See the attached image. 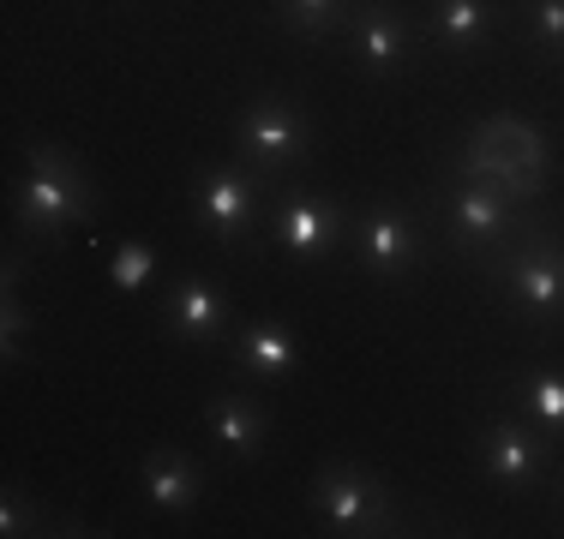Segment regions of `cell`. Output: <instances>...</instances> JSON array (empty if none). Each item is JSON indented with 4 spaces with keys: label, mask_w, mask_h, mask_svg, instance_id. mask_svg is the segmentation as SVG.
I'll list each match as a JSON object with an SVG mask.
<instances>
[{
    "label": "cell",
    "mask_w": 564,
    "mask_h": 539,
    "mask_svg": "<svg viewBox=\"0 0 564 539\" xmlns=\"http://www.w3.org/2000/svg\"><path fill=\"white\" fill-rule=\"evenodd\" d=\"M97 210H102L97 180L66 144H48V139L24 144V180L12 193V228H19L24 246H43V252L66 246L78 228L97 222Z\"/></svg>",
    "instance_id": "6da1fadb"
},
{
    "label": "cell",
    "mask_w": 564,
    "mask_h": 539,
    "mask_svg": "<svg viewBox=\"0 0 564 539\" xmlns=\"http://www.w3.org/2000/svg\"><path fill=\"white\" fill-rule=\"evenodd\" d=\"M433 222H438V240H445L456 258L480 264L499 246H510L517 234H529V228L541 222V210L517 205V198L499 193L492 180H475V174H463L445 162V180H438V193H433Z\"/></svg>",
    "instance_id": "7a4b0ae2"
},
{
    "label": "cell",
    "mask_w": 564,
    "mask_h": 539,
    "mask_svg": "<svg viewBox=\"0 0 564 539\" xmlns=\"http://www.w3.org/2000/svg\"><path fill=\"white\" fill-rule=\"evenodd\" d=\"M480 282L499 294V306L510 318L546 330L553 318H564V234L553 222H534L529 234H517L510 246H499L492 258H480Z\"/></svg>",
    "instance_id": "3957f363"
},
{
    "label": "cell",
    "mask_w": 564,
    "mask_h": 539,
    "mask_svg": "<svg viewBox=\"0 0 564 539\" xmlns=\"http://www.w3.org/2000/svg\"><path fill=\"white\" fill-rule=\"evenodd\" d=\"M451 168L475 174V180H492L499 193H510L517 205H541L546 198V168H553V151H546V132L522 114H487L456 139Z\"/></svg>",
    "instance_id": "277c9868"
},
{
    "label": "cell",
    "mask_w": 564,
    "mask_h": 539,
    "mask_svg": "<svg viewBox=\"0 0 564 539\" xmlns=\"http://www.w3.org/2000/svg\"><path fill=\"white\" fill-rule=\"evenodd\" d=\"M306 509L325 534L337 539H391V534H409L402 528V504L391 492V480L372 474L367 462H318L313 485H306Z\"/></svg>",
    "instance_id": "5b68a950"
},
{
    "label": "cell",
    "mask_w": 564,
    "mask_h": 539,
    "mask_svg": "<svg viewBox=\"0 0 564 539\" xmlns=\"http://www.w3.org/2000/svg\"><path fill=\"white\" fill-rule=\"evenodd\" d=\"M235 156L259 180H289L313 162V114L294 90H259L235 114Z\"/></svg>",
    "instance_id": "8992f818"
},
{
    "label": "cell",
    "mask_w": 564,
    "mask_h": 539,
    "mask_svg": "<svg viewBox=\"0 0 564 539\" xmlns=\"http://www.w3.org/2000/svg\"><path fill=\"white\" fill-rule=\"evenodd\" d=\"M193 216L223 252H252L271 222V180H259L240 156L205 162L193 174Z\"/></svg>",
    "instance_id": "52a82bcc"
},
{
    "label": "cell",
    "mask_w": 564,
    "mask_h": 539,
    "mask_svg": "<svg viewBox=\"0 0 564 539\" xmlns=\"http://www.w3.org/2000/svg\"><path fill=\"white\" fill-rule=\"evenodd\" d=\"M348 252H355V264L372 282L402 288L414 270L433 258V228H426V216L414 205H402V198H372L367 210L348 216Z\"/></svg>",
    "instance_id": "ba28073f"
},
{
    "label": "cell",
    "mask_w": 564,
    "mask_h": 539,
    "mask_svg": "<svg viewBox=\"0 0 564 539\" xmlns=\"http://www.w3.org/2000/svg\"><path fill=\"white\" fill-rule=\"evenodd\" d=\"M558 462V438L541 420L517 408V402H499L480 426V468L499 492H534Z\"/></svg>",
    "instance_id": "9c48e42d"
},
{
    "label": "cell",
    "mask_w": 564,
    "mask_h": 539,
    "mask_svg": "<svg viewBox=\"0 0 564 539\" xmlns=\"http://www.w3.org/2000/svg\"><path fill=\"white\" fill-rule=\"evenodd\" d=\"M348 210L343 198H318V193H301V186H289V193L271 205V222H264V240L282 252V258L294 264H325L337 246H348Z\"/></svg>",
    "instance_id": "30bf717a"
},
{
    "label": "cell",
    "mask_w": 564,
    "mask_h": 539,
    "mask_svg": "<svg viewBox=\"0 0 564 539\" xmlns=\"http://www.w3.org/2000/svg\"><path fill=\"white\" fill-rule=\"evenodd\" d=\"M156 323H163L169 342H186V348H217L235 336V300L223 294L217 276H205V270H186V276H174L163 288V300H156Z\"/></svg>",
    "instance_id": "8fae6325"
},
{
    "label": "cell",
    "mask_w": 564,
    "mask_h": 539,
    "mask_svg": "<svg viewBox=\"0 0 564 539\" xmlns=\"http://www.w3.org/2000/svg\"><path fill=\"white\" fill-rule=\"evenodd\" d=\"M343 36H348V54H355V66L372 78V85L397 78L402 66L421 54V48H414V19L397 7V0H355V12H348Z\"/></svg>",
    "instance_id": "7c38bea8"
},
{
    "label": "cell",
    "mask_w": 564,
    "mask_h": 539,
    "mask_svg": "<svg viewBox=\"0 0 564 539\" xmlns=\"http://www.w3.org/2000/svg\"><path fill=\"white\" fill-rule=\"evenodd\" d=\"M235 366L252 377V384H294V372H301V336H294L289 318H240L235 323Z\"/></svg>",
    "instance_id": "4fadbf2b"
},
{
    "label": "cell",
    "mask_w": 564,
    "mask_h": 539,
    "mask_svg": "<svg viewBox=\"0 0 564 539\" xmlns=\"http://www.w3.org/2000/svg\"><path fill=\"white\" fill-rule=\"evenodd\" d=\"M205 431L228 462H259L264 443H271V414H264V402L247 396V389H217V396L205 402Z\"/></svg>",
    "instance_id": "5bb4252c"
},
{
    "label": "cell",
    "mask_w": 564,
    "mask_h": 539,
    "mask_svg": "<svg viewBox=\"0 0 564 539\" xmlns=\"http://www.w3.org/2000/svg\"><path fill=\"white\" fill-rule=\"evenodd\" d=\"M139 492L156 516H193L205 497V468L181 450V443H156L139 462Z\"/></svg>",
    "instance_id": "9a60e30c"
},
{
    "label": "cell",
    "mask_w": 564,
    "mask_h": 539,
    "mask_svg": "<svg viewBox=\"0 0 564 539\" xmlns=\"http://www.w3.org/2000/svg\"><path fill=\"white\" fill-rule=\"evenodd\" d=\"M426 31H433L438 54L451 61H480L499 36V7L492 0H433L426 12Z\"/></svg>",
    "instance_id": "2e32d148"
},
{
    "label": "cell",
    "mask_w": 564,
    "mask_h": 539,
    "mask_svg": "<svg viewBox=\"0 0 564 539\" xmlns=\"http://www.w3.org/2000/svg\"><path fill=\"white\" fill-rule=\"evenodd\" d=\"M510 402L564 443V366H546V360L541 366H522L510 377Z\"/></svg>",
    "instance_id": "e0dca14e"
},
{
    "label": "cell",
    "mask_w": 564,
    "mask_h": 539,
    "mask_svg": "<svg viewBox=\"0 0 564 539\" xmlns=\"http://www.w3.org/2000/svg\"><path fill=\"white\" fill-rule=\"evenodd\" d=\"M355 12V0H271V19L301 43H318V36H337Z\"/></svg>",
    "instance_id": "ac0fdd59"
},
{
    "label": "cell",
    "mask_w": 564,
    "mask_h": 539,
    "mask_svg": "<svg viewBox=\"0 0 564 539\" xmlns=\"http://www.w3.org/2000/svg\"><path fill=\"white\" fill-rule=\"evenodd\" d=\"M522 31L546 66H564V0H522Z\"/></svg>",
    "instance_id": "d6986e66"
},
{
    "label": "cell",
    "mask_w": 564,
    "mask_h": 539,
    "mask_svg": "<svg viewBox=\"0 0 564 539\" xmlns=\"http://www.w3.org/2000/svg\"><path fill=\"white\" fill-rule=\"evenodd\" d=\"M24 336H36V318L24 312V300H19V252H7V294H0V354L19 360V354H24Z\"/></svg>",
    "instance_id": "ffe728a7"
},
{
    "label": "cell",
    "mask_w": 564,
    "mask_h": 539,
    "mask_svg": "<svg viewBox=\"0 0 564 539\" xmlns=\"http://www.w3.org/2000/svg\"><path fill=\"white\" fill-rule=\"evenodd\" d=\"M151 276H156V246L151 240H120L115 258H109V288L115 294H139V288H151Z\"/></svg>",
    "instance_id": "44dd1931"
},
{
    "label": "cell",
    "mask_w": 564,
    "mask_h": 539,
    "mask_svg": "<svg viewBox=\"0 0 564 539\" xmlns=\"http://www.w3.org/2000/svg\"><path fill=\"white\" fill-rule=\"evenodd\" d=\"M0 534L24 539V534H61V528H48V509L36 504V497H24L19 485H7V497H0Z\"/></svg>",
    "instance_id": "7402d4cb"
},
{
    "label": "cell",
    "mask_w": 564,
    "mask_h": 539,
    "mask_svg": "<svg viewBox=\"0 0 564 539\" xmlns=\"http://www.w3.org/2000/svg\"><path fill=\"white\" fill-rule=\"evenodd\" d=\"M558 480H564V474H558Z\"/></svg>",
    "instance_id": "603a6c76"
}]
</instances>
